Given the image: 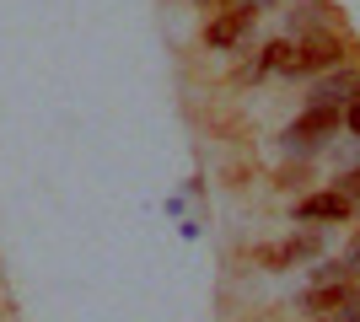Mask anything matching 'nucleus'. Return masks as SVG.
Masks as SVG:
<instances>
[{"label": "nucleus", "mask_w": 360, "mask_h": 322, "mask_svg": "<svg viewBox=\"0 0 360 322\" xmlns=\"http://www.w3.org/2000/svg\"><path fill=\"white\" fill-rule=\"evenodd\" d=\"M248 27H253V11H231V6H226V16H215L210 27H205V43L210 48H231Z\"/></svg>", "instance_id": "20e7f679"}, {"label": "nucleus", "mask_w": 360, "mask_h": 322, "mask_svg": "<svg viewBox=\"0 0 360 322\" xmlns=\"http://www.w3.org/2000/svg\"><path fill=\"white\" fill-rule=\"evenodd\" d=\"M345 215H349V204L339 199L333 188H328V194H312V199H301V204H296V220H345Z\"/></svg>", "instance_id": "39448f33"}, {"label": "nucleus", "mask_w": 360, "mask_h": 322, "mask_svg": "<svg viewBox=\"0 0 360 322\" xmlns=\"http://www.w3.org/2000/svg\"><path fill=\"white\" fill-rule=\"evenodd\" d=\"M264 54H269L264 70H285V76H296V48H290V43H269Z\"/></svg>", "instance_id": "6e6552de"}, {"label": "nucleus", "mask_w": 360, "mask_h": 322, "mask_svg": "<svg viewBox=\"0 0 360 322\" xmlns=\"http://www.w3.org/2000/svg\"><path fill=\"white\" fill-rule=\"evenodd\" d=\"M339 123H345V119H339V107H307L285 135H280V145H285L290 156H312L323 140L339 135Z\"/></svg>", "instance_id": "f257e3e1"}, {"label": "nucleus", "mask_w": 360, "mask_h": 322, "mask_svg": "<svg viewBox=\"0 0 360 322\" xmlns=\"http://www.w3.org/2000/svg\"><path fill=\"white\" fill-rule=\"evenodd\" d=\"M339 60H345V54H339V38H328V32H323V38H307V43L296 48V76H307V70H333Z\"/></svg>", "instance_id": "7ed1b4c3"}, {"label": "nucleus", "mask_w": 360, "mask_h": 322, "mask_svg": "<svg viewBox=\"0 0 360 322\" xmlns=\"http://www.w3.org/2000/svg\"><path fill=\"white\" fill-rule=\"evenodd\" d=\"M317 247H323V242H317V236H290L285 247H269V253H264V263H290V258H312Z\"/></svg>", "instance_id": "423d86ee"}, {"label": "nucleus", "mask_w": 360, "mask_h": 322, "mask_svg": "<svg viewBox=\"0 0 360 322\" xmlns=\"http://www.w3.org/2000/svg\"><path fill=\"white\" fill-rule=\"evenodd\" d=\"M333 194H339L345 204H355V199H360V172H345V177L333 183Z\"/></svg>", "instance_id": "9b49d317"}, {"label": "nucleus", "mask_w": 360, "mask_h": 322, "mask_svg": "<svg viewBox=\"0 0 360 322\" xmlns=\"http://www.w3.org/2000/svg\"><path fill=\"white\" fill-rule=\"evenodd\" d=\"M258 6H280V0H231V11H258Z\"/></svg>", "instance_id": "f8f14e48"}, {"label": "nucleus", "mask_w": 360, "mask_h": 322, "mask_svg": "<svg viewBox=\"0 0 360 322\" xmlns=\"http://www.w3.org/2000/svg\"><path fill=\"white\" fill-rule=\"evenodd\" d=\"M360 97V76L355 70H333L328 81H317L312 97H307V107H339V102H355Z\"/></svg>", "instance_id": "f03ea898"}, {"label": "nucleus", "mask_w": 360, "mask_h": 322, "mask_svg": "<svg viewBox=\"0 0 360 322\" xmlns=\"http://www.w3.org/2000/svg\"><path fill=\"white\" fill-rule=\"evenodd\" d=\"M349 263H360V242H355V253H349Z\"/></svg>", "instance_id": "4468645a"}, {"label": "nucleus", "mask_w": 360, "mask_h": 322, "mask_svg": "<svg viewBox=\"0 0 360 322\" xmlns=\"http://www.w3.org/2000/svg\"><path fill=\"white\" fill-rule=\"evenodd\" d=\"M345 290H349V285H323V290H307V311H328V317H333V307L345 301Z\"/></svg>", "instance_id": "0eeeda50"}, {"label": "nucleus", "mask_w": 360, "mask_h": 322, "mask_svg": "<svg viewBox=\"0 0 360 322\" xmlns=\"http://www.w3.org/2000/svg\"><path fill=\"white\" fill-rule=\"evenodd\" d=\"M345 269H349V263H317V269H312L317 290H323V285H345Z\"/></svg>", "instance_id": "1a4fd4ad"}, {"label": "nucleus", "mask_w": 360, "mask_h": 322, "mask_svg": "<svg viewBox=\"0 0 360 322\" xmlns=\"http://www.w3.org/2000/svg\"><path fill=\"white\" fill-rule=\"evenodd\" d=\"M345 123H349V129L360 135V97H355V107H349V119H345Z\"/></svg>", "instance_id": "ddd939ff"}, {"label": "nucleus", "mask_w": 360, "mask_h": 322, "mask_svg": "<svg viewBox=\"0 0 360 322\" xmlns=\"http://www.w3.org/2000/svg\"><path fill=\"white\" fill-rule=\"evenodd\" d=\"M333 322H360V290H345V301L333 307Z\"/></svg>", "instance_id": "9d476101"}]
</instances>
